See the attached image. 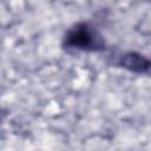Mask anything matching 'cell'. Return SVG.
<instances>
[{
	"label": "cell",
	"instance_id": "obj_1",
	"mask_svg": "<svg viewBox=\"0 0 151 151\" xmlns=\"http://www.w3.org/2000/svg\"><path fill=\"white\" fill-rule=\"evenodd\" d=\"M64 46L80 51L97 52L105 50V41L101 34L86 22L74 25L64 37Z\"/></svg>",
	"mask_w": 151,
	"mask_h": 151
},
{
	"label": "cell",
	"instance_id": "obj_2",
	"mask_svg": "<svg viewBox=\"0 0 151 151\" xmlns=\"http://www.w3.org/2000/svg\"><path fill=\"white\" fill-rule=\"evenodd\" d=\"M119 65L136 73H146L151 70V60L134 52H129L123 54L120 57Z\"/></svg>",
	"mask_w": 151,
	"mask_h": 151
}]
</instances>
